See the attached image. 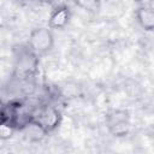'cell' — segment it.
<instances>
[{
  "label": "cell",
  "mask_w": 154,
  "mask_h": 154,
  "mask_svg": "<svg viewBox=\"0 0 154 154\" xmlns=\"http://www.w3.org/2000/svg\"><path fill=\"white\" fill-rule=\"evenodd\" d=\"M54 36L49 28H36L29 35V47L36 54H45L53 48Z\"/></svg>",
  "instance_id": "6da1fadb"
},
{
  "label": "cell",
  "mask_w": 154,
  "mask_h": 154,
  "mask_svg": "<svg viewBox=\"0 0 154 154\" xmlns=\"http://www.w3.org/2000/svg\"><path fill=\"white\" fill-rule=\"evenodd\" d=\"M31 119L34 122H36L45 130L46 134H48L59 126V124L61 122V113L55 107L46 106V107L41 108L37 113L32 114Z\"/></svg>",
  "instance_id": "7a4b0ae2"
},
{
  "label": "cell",
  "mask_w": 154,
  "mask_h": 154,
  "mask_svg": "<svg viewBox=\"0 0 154 154\" xmlns=\"http://www.w3.org/2000/svg\"><path fill=\"white\" fill-rule=\"evenodd\" d=\"M70 20V10L66 6H58L51 14L48 20L49 29H63Z\"/></svg>",
  "instance_id": "3957f363"
},
{
  "label": "cell",
  "mask_w": 154,
  "mask_h": 154,
  "mask_svg": "<svg viewBox=\"0 0 154 154\" xmlns=\"http://www.w3.org/2000/svg\"><path fill=\"white\" fill-rule=\"evenodd\" d=\"M136 18L138 24L146 31H152L154 29V11L152 7L141 6L136 11Z\"/></svg>",
  "instance_id": "277c9868"
},
{
  "label": "cell",
  "mask_w": 154,
  "mask_h": 154,
  "mask_svg": "<svg viewBox=\"0 0 154 154\" xmlns=\"http://www.w3.org/2000/svg\"><path fill=\"white\" fill-rule=\"evenodd\" d=\"M16 130H17V126H16L14 122L0 116V140L7 141V140L12 138Z\"/></svg>",
  "instance_id": "5b68a950"
},
{
  "label": "cell",
  "mask_w": 154,
  "mask_h": 154,
  "mask_svg": "<svg viewBox=\"0 0 154 154\" xmlns=\"http://www.w3.org/2000/svg\"><path fill=\"white\" fill-rule=\"evenodd\" d=\"M109 130L114 136H125V134L129 131V123L126 120L114 123L109 125Z\"/></svg>",
  "instance_id": "8992f818"
},
{
  "label": "cell",
  "mask_w": 154,
  "mask_h": 154,
  "mask_svg": "<svg viewBox=\"0 0 154 154\" xmlns=\"http://www.w3.org/2000/svg\"><path fill=\"white\" fill-rule=\"evenodd\" d=\"M75 4L85 11H96L100 6V0H73Z\"/></svg>",
  "instance_id": "52a82bcc"
},
{
  "label": "cell",
  "mask_w": 154,
  "mask_h": 154,
  "mask_svg": "<svg viewBox=\"0 0 154 154\" xmlns=\"http://www.w3.org/2000/svg\"><path fill=\"white\" fill-rule=\"evenodd\" d=\"M43 1H47V2H51L52 0H43Z\"/></svg>",
  "instance_id": "ba28073f"
}]
</instances>
